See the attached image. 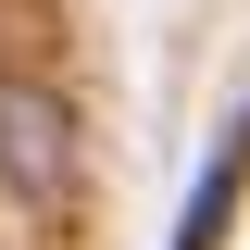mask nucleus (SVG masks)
Instances as JSON below:
<instances>
[{
  "label": "nucleus",
  "mask_w": 250,
  "mask_h": 250,
  "mask_svg": "<svg viewBox=\"0 0 250 250\" xmlns=\"http://www.w3.org/2000/svg\"><path fill=\"white\" fill-rule=\"evenodd\" d=\"M0 188L25 213H62L75 200V113H62L38 75H0Z\"/></svg>",
  "instance_id": "1"
}]
</instances>
